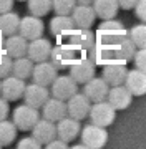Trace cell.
Returning <instances> with one entry per match:
<instances>
[{
    "instance_id": "obj_1",
    "label": "cell",
    "mask_w": 146,
    "mask_h": 149,
    "mask_svg": "<svg viewBox=\"0 0 146 149\" xmlns=\"http://www.w3.org/2000/svg\"><path fill=\"white\" fill-rule=\"evenodd\" d=\"M126 37H128V30L124 28L123 23L115 18H108V20H101V23L98 25L96 33H95V42L118 43Z\"/></svg>"
},
{
    "instance_id": "obj_2",
    "label": "cell",
    "mask_w": 146,
    "mask_h": 149,
    "mask_svg": "<svg viewBox=\"0 0 146 149\" xmlns=\"http://www.w3.org/2000/svg\"><path fill=\"white\" fill-rule=\"evenodd\" d=\"M65 42L70 45L76 53L80 55H87L90 52V48L95 43V33L90 28H78L75 27L68 35H66Z\"/></svg>"
},
{
    "instance_id": "obj_3",
    "label": "cell",
    "mask_w": 146,
    "mask_h": 149,
    "mask_svg": "<svg viewBox=\"0 0 146 149\" xmlns=\"http://www.w3.org/2000/svg\"><path fill=\"white\" fill-rule=\"evenodd\" d=\"M80 53H76L66 42H58L55 47H52L48 61L57 70H68V66L75 61V58Z\"/></svg>"
},
{
    "instance_id": "obj_4",
    "label": "cell",
    "mask_w": 146,
    "mask_h": 149,
    "mask_svg": "<svg viewBox=\"0 0 146 149\" xmlns=\"http://www.w3.org/2000/svg\"><path fill=\"white\" fill-rule=\"evenodd\" d=\"M80 136H81V144L90 149H100L108 143L106 128L93 124V123H90L83 129H80Z\"/></svg>"
},
{
    "instance_id": "obj_5",
    "label": "cell",
    "mask_w": 146,
    "mask_h": 149,
    "mask_svg": "<svg viewBox=\"0 0 146 149\" xmlns=\"http://www.w3.org/2000/svg\"><path fill=\"white\" fill-rule=\"evenodd\" d=\"M68 70H70V76L80 85V83H87L90 78L95 76L96 65L93 63L88 55H78L75 61L68 66Z\"/></svg>"
},
{
    "instance_id": "obj_6",
    "label": "cell",
    "mask_w": 146,
    "mask_h": 149,
    "mask_svg": "<svg viewBox=\"0 0 146 149\" xmlns=\"http://www.w3.org/2000/svg\"><path fill=\"white\" fill-rule=\"evenodd\" d=\"M88 116H90V119H92L93 124H98V126H103V128H108V126H111L113 121H115L116 109H115L106 100H103V101L92 103Z\"/></svg>"
},
{
    "instance_id": "obj_7",
    "label": "cell",
    "mask_w": 146,
    "mask_h": 149,
    "mask_svg": "<svg viewBox=\"0 0 146 149\" xmlns=\"http://www.w3.org/2000/svg\"><path fill=\"white\" fill-rule=\"evenodd\" d=\"M38 119H40L38 109L28 106V104H20L18 108L13 109V114H12V123L20 131H30Z\"/></svg>"
},
{
    "instance_id": "obj_8",
    "label": "cell",
    "mask_w": 146,
    "mask_h": 149,
    "mask_svg": "<svg viewBox=\"0 0 146 149\" xmlns=\"http://www.w3.org/2000/svg\"><path fill=\"white\" fill-rule=\"evenodd\" d=\"M25 90V80L8 74L0 80V96L7 101H18Z\"/></svg>"
},
{
    "instance_id": "obj_9",
    "label": "cell",
    "mask_w": 146,
    "mask_h": 149,
    "mask_svg": "<svg viewBox=\"0 0 146 149\" xmlns=\"http://www.w3.org/2000/svg\"><path fill=\"white\" fill-rule=\"evenodd\" d=\"M52 96L53 98H58L61 101H66L70 96H73L78 91V83H76L70 74H61V76H57L53 81H52Z\"/></svg>"
},
{
    "instance_id": "obj_10",
    "label": "cell",
    "mask_w": 146,
    "mask_h": 149,
    "mask_svg": "<svg viewBox=\"0 0 146 149\" xmlns=\"http://www.w3.org/2000/svg\"><path fill=\"white\" fill-rule=\"evenodd\" d=\"M65 104H66V116L75 118V119H78V121H81V119H85V118L88 116L90 106H92L90 100H88L83 93L80 95L78 91L66 100Z\"/></svg>"
},
{
    "instance_id": "obj_11",
    "label": "cell",
    "mask_w": 146,
    "mask_h": 149,
    "mask_svg": "<svg viewBox=\"0 0 146 149\" xmlns=\"http://www.w3.org/2000/svg\"><path fill=\"white\" fill-rule=\"evenodd\" d=\"M22 98L25 100V104L40 109V108L43 106V103L50 98L48 86H42V85H38V83L25 85V90H23Z\"/></svg>"
},
{
    "instance_id": "obj_12",
    "label": "cell",
    "mask_w": 146,
    "mask_h": 149,
    "mask_svg": "<svg viewBox=\"0 0 146 149\" xmlns=\"http://www.w3.org/2000/svg\"><path fill=\"white\" fill-rule=\"evenodd\" d=\"M57 138L65 141V143L70 144L71 141H75L80 134V121L75 119V118H70V116H63L60 121H57Z\"/></svg>"
},
{
    "instance_id": "obj_13",
    "label": "cell",
    "mask_w": 146,
    "mask_h": 149,
    "mask_svg": "<svg viewBox=\"0 0 146 149\" xmlns=\"http://www.w3.org/2000/svg\"><path fill=\"white\" fill-rule=\"evenodd\" d=\"M45 25L40 17L30 15V17H23L20 18V23H18V35H22L23 38H27L28 42L33 40V38H38L43 35Z\"/></svg>"
},
{
    "instance_id": "obj_14",
    "label": "cell",
    "mask_w": 146,
    "mask_h": 149,
    "mask_svg": "<svg viewBox=\"0 0 146 149\" xmlns=\"http://www.w3.org/2000/svg\"><path fill=\"white\" fill-rule=\"evenodd\" d=\"M83 95L87 96L90 103H96V101H103L106 100V95H108L110 85L103 78H96L93 76L87 83H83Z\"/></svg>"
},
{
    "instance_id": "obj_15",
    "label": "cell",
    "mask_w": 146,
    "mask_h": 149,
    "mask_svg": "<svg viewBox=\"0 0 146 149\" xmlns=\"http://www.w3.org/2000/svg\"><path fill=\"white\" fill-rule=\"evenodd\" d=\"M52 52V43L47 38H33L28 42L27 47V56L32 60L33 63H40V61H47Z\"/></svg>"
},
{
    "instance_id": "obj_16",
    "label": "cell",
    "mask_w": 146,
    "mask_h": 149,
    "mask_svg": "<svg viewBox=\"0 0 146 149\" xmlns=\"http://www.w3.org/2000/svg\"><path fill=\"white\" fill-rule=\"evenodd\" d=\"M57 76H58V70L55 68L48 60L33 65V70H32L33 83H38V85H42V86H50L52 81H53Z\"/></svg>"
},
{
    "instance_id": "obj_17",
    "label": "cell",
    "mask_w": 146,
    "mask_h": 149,
    "mask_svg": "<svg viewBox=\"0 0 146 149\" xmlns=\"http://www.w3.org/2000/svg\"><path fill=\"white\" fill-rule=\"evenodd\" d=\"M133 95L126 90L124 85H116V86H110L108 95H106V101L116 109V111H123L131 104Z\"/></svg>"
},
{
    "instance_id": "obj_18",
    "label": "cell",
    "mask_w": 146,
    "mask_h": 149,
    "mask_svg": "<svg viewBox=\"0 0 146 149\" xmlns=\"http://www.w3.org/2000/svg\"><path fill=\"white\" fill-rule=\"evenodd\" d=\"M71 20L78 28H92L95 20H96V13L93 10L92 5H83V3H76L75 8L70 13Z\"/></svg>"
},
{
    "instance_id": "obj_19",
    "label": "cell",
    "mask_w": 146,
    "mask_h": 149,
    "mask_svg": "<svg viewBox=\"0 0 146 149\" xmlns=\"http://www.w3.org/2000/svg\"><path fill=\"white\" fill-rule=\"evenodd\" d=\"M124 86L133 96H145L146 95V71L141 70H128L126 78H124Z\"/></svg>"
},
{
    "instance_id": "obj_20",
    "label": "cell",
    "mask_w": 146,
    "mask_h": 149,
    "mask_svg": "<svg viewBox=\"0 0 146 149\" xmlns=\"http://www.w3.org/2000/svg\"><path fill=\"white\" fill-rule=\"evenodd\" d=\"M32 136L37 139L38 143L42 144V146H47V144L52 141V139L57 138V126H55V123L48 121V119H38L35 123V126L32 129Z\"/></svg>"
},
{
    "instance_id": "obj_21",
    "label": "cell",
    "mask_w": 146,
    "mask_h": 149,
    "mask_svg": "<svg viewBox=\"0 0 146 149\" xmlns=\"http://www.w3.org/2000/svg\"><path fill=\"white\" fill-rule=\"evenodd\" d=\"M75 28V23L70 15H57L50 20V33L58 42H65L66 35Z\"/></svg>"
},
{
    "instance_id": "obj_22",
    "label": "cell",
    "mask_w": 146,
    "mask_h": 149,
    "mask_svg": "<svg viewBox=\"0 0 146 149\" xmlns=\"http://www.w3.org/2000/svg\"><path fill=\"white\" fill-rule=\"evenodd\" d=\"M27 47H28V40L23 38L22 35H18V33L5 37V40H3V52L8 56H12V60L18 58V56H25Z\"/></svg>"
},
{
    "instance_id": "obj_23",
    "label": "cell",
    "mask_w": 146,
    "mask_h": 149,
    "mask_svg": "<svg viewBox=\"0 0 146 149\" xmlns=\"http://www.w3.org/2000/svg\"><path fill=\"white\" fill-rule=\"evenodd\" d=\"M42 114L45 119H48L52 123L60 121L63 116H66V104L65 101H61L58 98H48L42 106Z\"/></svg>"
},
{
    "instance_id": "obj_24",
    "label": "cell",
    "mask_w": 146,
    "mask_h": 149,
    "mask_svg": "<svg viewBox=\"0 0 146 149\" xmlns=\"http://www.w3.org/2000/svg\"><path fill=\"white\" fill-rule=\"evenodd\" d=\"M128 68L124 63H108L103 66V80L106 81L110 86L123 85L124 78H126Z\"/></svg>"
},
{
    "instance_id": "obj_25",
    "label": "cell",
    "mask_w": 146,
    "mask_h": 149,
    "mask_svg": "<svg viewBox=\"0 0 146 149\" xmlns=\"http://www.w3.org/2000/svg\"><path fill=\"white\" fill-rule=\"evenodd\" d=\"M92 7L96 13V18H101V20L115 18L119 10L116 0H93Z\"/></svg>"
},
{
    "instance_id": "obj_26",
    "label": "cell",
    "mask_w": 146,
    "mask_h": 149,
    "mask_svg": "<svg viewBox=\"0 0 146 149\" xmlns=\"http://www.w3.org/2000/svg\"><path fill=\"white\" fill-rule=\"evenodd\" d=\"M33 61L28 58L27 55L25 56H18V58L12 60V73L13 76L20 78V80H27L32 76V70H33Z\"/></svg>"
},
{
    "instance_id": "obj_27",
    "label": "cell",
    "mask_w": 146,
    "mask_h": 149,
    "mask_svg": "<svg viewBox=\"0 0 146 149\" xmlns=\"http://www.w3.org/2000/svg\"><path fill=\"white\" fill-rule=\"evenodd\" d=\"M18 23H20V17L15 12L8 10L0 13V32L3 33V37L18 33Z\"/></svg>"
},
{
    "instance_id": "obj_28",
    "label": "cell",
    "mask_w": 146,
    "mask_h": 149,
    "mask_svg": "<svg viewBox=\"0 0 146 149\" xmlns=\"http://www.w3.org/2000/svg\"><path fill=\"white\" fill-rule=\"evenodd\" d=\"M17 131L15 124L12 121H7V119H2L0 121V146H8L15 141L17 138Z\"/></svg>"
},
{
    "instance_id": "obj_29",
    "label": "cell",
    "mask_w": 146,
    "mask_h": 149,
    "mask_svg": "<svg viewBox=\"0 0 146 149\" xmlns=\"http://www.w3.org/2000/svg\"><path fill=\"white\" fill-rule=\"evenodd\" d=\"M28 12L35 17H45L52 12V0H27Z\"/></svg>"
},
{
    "instance_id": "obj_30",
    "label": "cell",
    "mask_w": 146,
    "mask_h": 149,
    "mask_svg": "<svg viewBox=\"0 0 146 149\" xmlns=\"http://www.w3.org/2000/svg\"><path fill=\"white\" fill-rule=\"evenodd\" d=\"M128 37L136 48H146V23H138L128 32Z\"/></svg>"
},
{
    "instance_id": "obj_31",
    "label": "cell",
    "mask_w": 146,
    "mask_h": 149,
    "mask_svg": "<svg viewBox=\"0 0 146 149\" xmlns=\"http://www.w3.org/2000/svg\"><path fill=\"white\" fill-rule=\"evenodd\" d=\"M75 5L76 0H52V10L57 15H70Z\"/></svg>"
},
{
    "instance_id": "obj_32",
    "label": "cell",
    "mask_w": 146,
    "mask_h": 149,
    "mask_svg": "<svg viewBox=\"0 0 146 149\" xmlns=\"http://www.w3.org/2000/svg\"><path fill=\"white\" fill-rule=\"evenodd\" d=\"M12 73V56L5 53V52H0V80L5 78Z\"/></svg>"
},
{
    "instance_id": "obj_33",
    "label": "cell",
    "mask_w": 146,
    "mask_h": 149,
    "mask_svg": "<svg viewBox=\"0 0 146 149\" xmlns=\"http://www.w3.org/2000/svg\"><path fill=\"white\" fill-rule=\"evenodd\" d=\"M133 61H135V66L138 70L146 71V48H136Z\"/></svg>"
},
{
    "instance_id": "obj_34",
    "label": "cell",
    "mask_w": 146,
    "mask_h": 149,
    "mask_svg": "<svg viewBox=\"0 0 146 149\" xmlns=\"http://www.w3.org/2000/svg\"><path fill=\"white\" fill-rule=\"evenodd\" d=\"M40 146H42V144L38 143L33 136H28V138L20 139L18 144H17V148L18 149H40Z\"/></svg>"
},
{
    "instance_id": "obj_35",
    "label": "cell",
    "mask_w": 146,
    "mask_h": 149,
    "mask_svg": "<svg viewBox=\"0 0 146 149\" xmlns=\"http://www.w3.org/2000/svg\"><path fill=\"white\" fill-rule=\"evenodd\" d=\"M135 13L141 22L146 23V0H138V3L135 5Z\"/></svg>"
},
{
    "instance_id": "obj_36",
    "label": "cell",
    "mask_w": 146,
    "mask_h": 149,
    "mask_svg": "<svg viewBox=\"0 0 146 149\" xmlns=\"http://www.w3.org/2000/svg\"><path fill=\"white\" fill-rule=\"evenodd\" d=\"M47 148L48 149H66L68 148V143H65V141H61V139H58V138H55L47 144Z\"/></svg>"
},
{
    "instance_id": "obj_37",
    "label": "cell",
    "mask_w": 146,
    "mask_h": 149,
    "mask_svg": "<svg viewBox=\"0 0 146 149\" xmlns=\"http://www.w3.org/2000/svg\"><path fill=\"white\" fill-rule=\"evenodd\" d=\"M8 113H10V109H8V101L0 96V121L2 119H7Z\"/></svg>"
},
{
    "instance_id": "obj_38",
    "label": "cell",
    "mask_w": 146,
    "mask_h": 149,
    "mask_svg": "<svg viewBox=\"0 0 146 149\" xmlns=\"http://www.w3.org/2000/svg\"><path fill=\"white\" fill-rule=\"evenodd\" d=\"M116 2H118V7L123 10H131L138 3V0H116Z\"/></svg>"
},
{
    "instance_id": "obj_39",
    "label": "cell",
    "mask_w": 146,
    "mask_h": 149,
    "mask_svg": "<svg viewBox=\"0 0 146 149\" xmlns=\"http://www.w3.org/2000/svg\"><path fill=\"white\" fill-rule=\"evenodd\" d=\"M12 7H13V0H0V13L12 10Z\"/></svg>"
},
{
    "instance_id": "obj_40",
    "label": "cell",
    "mask_w": 146,
    "mask_h": 149,
    "mask_svg": "<svg viewBox=\"0 0 146 149\" xmlns=\"http://www.w3.org/2000/svg\"><path fill=\"white\" fill-rule=\"evenodd\" d=\"M3 40H5V37H3V33L0 32V52H3Z\"/></svg>"
},
{
    "instance_id": "obj_41",
    "label": "cell",
    "mask_w": 146,
    "mask_h": 149,
    "mask_svg": "<svg viewBox=\"0 0 146 149\" xmlns=\"http://www.w3.org/2000/svg\"><path fill=\"white\" fill-rule=\"evenodd\" d=\"M93 0H76V3H83V5H92Z\"/></svg>"
},
{
    "instance_id": "obj_42",
    "label": "cell",
    "mask_w": 146,
    "mask_h": 149,
    "mask_svg": "<svg viewBox=\"0 0 146 149\" xmlns=\"http://www.w3.org/2000/svg\"><path fill=\"white\" fill-rule=\"evenodd\" d=\"M20 2H27V0H20Z\"/></svg>"
}]
</instances>
